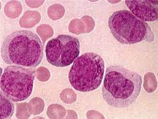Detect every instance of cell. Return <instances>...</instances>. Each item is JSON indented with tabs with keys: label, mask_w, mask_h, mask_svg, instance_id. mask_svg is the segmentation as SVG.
Instances as JSON below:
<instances>
[{
	"label": "cell",
	"mask_w": 158,
	"mask_h": 119,
	"mask_svg": "<svg viewBox=\"0 0 158 119\" xmlns=\"http://www.w3.org/2000/svg\"><path fill=\"white\" fill-rule=\"evenodd\" d=\"M142 84V77L137 72L122 66H110L106 70L102 87L103 100L115 108H128L137 99Z\"/></svg>",
	"instance_id": "1"
},
{
	"label": "cell",
	"mask_w": 158,
	"mask_h": 119,
	"mask_svg": "<svg viewBox=\"0 0 158 119\" xmlns=\"http://www.w3.org/2000/svg\"><path fill=\"white\" fill-rule=\"evenodd\" d=\"M1 55L9 65L34 68L44 57V45L39 36L30 31H17L4 40Z\"/></svg>",
	"instance_id": "2"
},
{
	"label": "cell",
	"mask_w": 158,
	"mask_h": 119,
	"mask_svg": "<svg viewBox=\"0 0 158 119\" xmlns=\"http://www.w3.org/2000/svg\"><path fill=\"white\" fill-rule=\"evenodd\" d=\"M108 26L114 38L122 44L134 45L141 42L151 43L155 39L149 24L128 10L114 12L109 18Z\"/></svg>",
	"instance_id": "3"
},
{
	"label": "cell",
	"mask_w": 158,
	"mask_h": 119,
	"mask_svg": "<svg viewBox=\"0 0 158 119\" xmlns=\"http://www.w3.org/2000/svg\"><path fill=\"white\" fill-rule=\"evenodd\" d=\"M105 62L102 56L95 53H86L78 56L69 73L72 87L82 92L97 89L104 77Z\"/></svg>",
	"instance_id": "4"
},
{
	"label": "cell",
	"mask_w": 158,
	"mask_h": 119,
	"mask_svg": "<svg viewBox=\"0 0 158 119\" xmlns=\"http://www.w3.org/2000/svg\"><path fill=\"white\" fill-rule=\"evenodd\" d=\"M35 71L34 68L7 67L1 77V92L14 102L26 100L32 92Z\"/></svg>",
	"instance_id": "5"
},
{
	"label": "cell",
	"mask_w": 158,
	"mask_h": 119,
	"mask_svg": "<svg viewBox=\"0 0 158 119\" xmlns=\"http://www.w3.org/2000/svg\"><path fill=\"white\" fill-rule=\"evenodd\" d=\"M79 39L69 35H59L51 39L45 48L48 62L58 67L71 65L79 56Z\"/></svg>",
	"instance_id": "6"
},
{
	"label": "cell",
	"mask_w": 158,
	"mask_h": 119,
	"mask_svg": "<svg viewBox=\"0 0 158 119\" xmlns=\"http://www.w3.org/2000/svg\"><path fill=\"white\" fill-rule=\"evenodd\" d=\"M130 12L140 20L155 22L158 19V0H126Z\"/></svg>",
	"instance_id": "7"
},
{
	"label": "cell",
	"mask_w": 158,
	"mask_h": 119,
	"mask_svg": "<svg viewBox=\"0 0 158 119\" xmlns=\"http://www.w3.org/2000/svg\"><path fill=\"white\" fill-rule=\"evenodd\" d=\"M1 109L0 118L2 119H10L12 117L14 113V104L9 98L1 92Z\"/></svg>",
	"instance_id": "8"
}]
</instances>
